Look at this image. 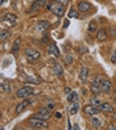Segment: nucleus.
Instances as JSON below:
<instances>
[{
  "label": "nucleus",
  "mask_w": 116,
  "mask_h": 130,
  "mask_svg": "<svg viewBox=\"0 0 116 130\" xmlns=\"http://www.w3.org/2000/svg\"><path fill=\"white\" fill-rule=\"evenodd\" d=\"M100 89H102V93L108 95L112 91V83L108 79H103L102 83H100Z\"/></svg>",
  "instance_id": "7"
},
{
  "label": "nucleus",
  "mask_w": 116,
  "mask_h": 130,
  "mask_svg": "<svg viewBox=\"0 0 116 130\" xmlns=\"http://www.w3.org/2000/svg\"><path fill=\"white\" fill-rule=\"evenodd\" d=\"M53 2L56 3V4H61V5H66V4H67V2H69V0H53Z\"/></svg>",
  "instance_id": "28"
},
{
  "label": "nucleus",
  "mask_w": 116,
  "mask_h": 130,
  "mask_svg": "<svg viewBox=\"0 0 116 130\" xmlns=\"http://www.w3.org/2000/svg\"><path fill=\"white\" fill-rule=\"evenodd\" d=\"M51 67H53V71L56 72L58 76H62V75H63V68H62V66H61L58 62H56V60H51Z\"/></svg>",
  "instance_id": "12"
},
{
  "label": "nucleus",
  "mask_w": 116,
  "mask_h": 130,
  "mask_svg": "<svg viewBox=\"0 0 116 130\" xmlns=\"http://www.w3.org/2000/svg\"><path fill=\"white\" fill-rule=\"evenodd\" d=\"M29 125L34 127V129H48L49 124H48V120H44L40 117H36L33 116L32 118H29Z\"/></svg>",
  "instance_id": "1"
},
{
  "label": "nucleus",
  "mask_w": 116,
  "mask_h": 130,
  "mask_svg": "<svg viewBox=\"0 0 116 130\" xmlns=\"http://www.w3.org/2000/svg\"><path fill=\"white\" fill-rule=\"evenodd\" d=\"M78 99H79L78 93L74 92V91H71V92L67 95V101L69 103H75V101H78Z\"/></svg>",
  "instance_id": "20"
},
{
  "label": "nucleus",
  "mask_w": 116,
  "mask_h": 130,
  "mask_svg": "<svg viewBox=\"0 0 116 130\" xmlns=\"http://www.w3.org/2000/svg\"><path fill=\"white\" fill-rule=\"evenodd\" d=\"M65 63L67 64V66H70L73 62H74V57H73V54H70V53H67V54L65 55Z\"/></svg>",
  "instance_id": "26"
},
{
  "label": "nucleus",
  "mask_w": 116,
  "mask_h": 130,
  "mask_svg": "<svg viewBox=\"0 0 116 130\" xmlns=\"http://www.w3.org/2000/svg\"><path fill=\"white\" fill-rule=\"evenodd\" d=\"M88 33H96L98 32V25H96V21H91L88 24Z\"/></svg>",
  "instance_id": "22"
},
{
  "label": "nucleus",
  "mask_w": 116,
  "mask_h": 130,
  "mask_svg": "<svg viewBox=\"0 0 116 130\" xmlns=\"http://www.w3.org/2000/svg\"><path fill=\"white\" fill-rule=\"evenodd\" d=\"M25 57H27V59L29 60V62H36V60H38L40 59V57H41V54H40V51H38L37 49H33V47H28L27 50H25Z\"/></svg>",
  "instance_id": "3"
},
{
  "label": "nucleus",
  "mask_w": 116,
  "mask_h": 130,
  "mask_svg": "<svg viewBox=\"0 0 116 130\" xmlns=\"http://www.w3.org/2000/svg\"><path fill=\"white\" fill-rule=\"evenodd\" d=\"M99 112H100V109L98 108V106L92 105V104H87V105L83 106V113L86 114V116H88V117H92V116H95V114H99Z\"/></svg>",
  "instance_id": "5"
},
{
  "label": "nucleus",
  "mask_w": 116,
  "mask_h": 130,
  "mask_svg": "<svg viewBox=\"0 0 116 130\" xmlns=\"http://www.w3.org/2000/svg\"><path fill=\"white\" fill-rule=\"evenodd\" d=\"M79 53H81V54H86V53H87V47H79Z\"/></svg>",
  "instance_id": "32"
},
{
  "label": "nucleus",
  "mask_w": 116,
  "mask_h": 130,
  "mask_svg": "<svg viewBox=\"0 0 116 130\" xmlns=\"http://www.w3.org/2000/svg\"><path fill=\"white\" fill-rule=\"evenodd\" d=\"M3 20L5 21V22H12V24H15L16 22V20H17V16L15 13H7V14H4V17H3Z\"/></svg>",
  "instance_id": "17"
},
{
  "label": "nucleus",
  "mask_w": 116,
  "mask_h": 130,
  "mask_svg": "<svg viewBox=\"0 0 116 130\" xmlns=\"http://www.w3.org/2000/svg\"><path fill=\"white\" fill-rule=\"evenodd\" d=\"M0 3H2V5H3V4L5 3V0H0Z\"/></svg>",
  "instance_id": "39"
},
{
  "label": "nucleus",
  "mask_w": 116,
  "mask_h": 130,
  "mask_svg": "<svg viewBox=\"0 0 116 130\" xmlns=\"http://www.w3.org/2000/svg\"><path fill=\"white\" fill-rule=\"evenodd\" d=\"M48 50H49L50 54H53L56 58L59 57V50H58V47L56 46V43H50L49 46H48Z\"/></svg>",
  "instance_id": "18"
},
{
  "label": "nucleus",
  "mask_w": 116,
  "mask_h": 130,
  "mask_svg": "<svg viewBox=\"0 0 116 130\" xmlns=\"http://www.w3.org/2000/svg\"><path fill=\"white\" fill-rule=\"evenodd\" d=\"M45 8H46V11H53V4L51 3H46Z\"/></svg>",
  "instance_id": "30"
},
{
  "label": "nucleus",
  "mask_w": 116,
  "mask_h": 130,
  "mask_svg": "<svg viewBox=\"0 0 116 130\" xmlns=\"http://www.w3.org/2000/svg\"><path fill=\"white\" fill-rule=\"evenodd\" d=\"M50 26L49 24V21H46V20H40L37 22V25H36V29L38 30V32H44V30H46Z\"/></svg>",
  "instance_id": "13"
},
{
  "label": "nucleus",
  "mask_w": 116,
  "mask_h": 130,
  "mask_svg": "<svg viewBox=\"0 0 116 130\" xmlns=\"http://www.w3.org/2000/svg\"><path fill=\"white\" fill-rule=\"evenodd\" d=\"M63 7L65 5H61V4H57L56 7H53V13L56 14V16H58V17H62L63 14H65V9H63Z\"/></svg>",
  "instance_id": "14"
},
{
  "label": "nucleus",
  "mask_w": 116,
  "mask_h": 130,
  "mask_svg": "<svg viewBox=\"0 0 116 130\" xmlns=\"http://www.w3.org/2000/svg\"><path fill=\"white\" fill-rule=\"evenodd\" d=\"M78 110H79V103L78 101H75V103H73V106L70 108V114H76L78 113Z\"/></svg>",
  "instance_id": "25"
},
{
  "label": "nucleus",
  "mask_w": 116,
  "mask_h": 130,
  "mask_svg": "<svg viewBox=\"0 0 116 130\" xmlns=\"http://www.w3.org/2000/svg\"><path fill=\"white\" fill-rule=\"evenodd\" d=\"M0 88H2V92H3V93H9V92H11V86H9V83L5 82V80L2 82V84H0Z\"/></svg>",
  "instance_id": "19"
},
{
  "label": "nucleus",
  "mask_w": 116,
  "mask_h": 130,
  "mask_svg": "<svg viewBox=\"0 0 116 130\" xmlns=\"http://www.w3.org/2000/svg\"><path fill=\"white\" fill-rule=\"evenodd\" d=\"M107 38H108V30H107L106 28L98 29V32H96V40H98L99 42H104Z\"/></svg>",
  "instance_id": "8"
},
{
  "label": "nucleus",
  "mask_w": 116,
  "mask_h": 130,
  "mask_svg": "<svg viewBox=\"0 0 116 130\" xmlns=\"http://www.w3.org/2000/svg\"><path fill=\"white\" fill-rule=\"evenodd\" d=\"M65 92H66V93L69 95V93H70V92H71V89H70V88H69V87H66V88H65Z\"/></svg>",
  "instance_id": "34"
},
{
  "label": "nucleus",
  "mask_w": 116,
  "mask_h": 130,
  "mask_svg": "<svg viewBox=\"0 0 116 130\" xmlns=\"http://www.w3.org/2000/svg\"><path fill=\"white\" fill-rule=\"evenodd\" d=\"M107 129H110V130H116V126H113V125H110Z\"/></svg>",
  "instance_id": "36"
},
{
  "label": "nucleus",
  "mask_w": 116,
  "mask_h": 130,
  "mask_svg": "<svg viewBox=\"0 0 116 130\" xmlns=\"http://www.w3.org/2000/svg\"><path fill=\"white\" fill-rule=\"evenodd\" d=\"M91 125L94 126L95 129H99V127H102V121H100L98 117L92 116V117H91Z\"/></svg>",
  "instance_id": "21"
},
{
  "label": "nucleus",
  "mask_w": 116,
  "mask_h": 130,
  "mask_svg": "<svg viewBox=\"0 0 116 130\" xmlns=\"http://www.w3.org/2000/svg\"><path fill=\"white\" fill-rule=\"evenodd\" d=\"M111 62L112 63H116V51L112 53V57H111Z\"/></svg>",
  "instance_id": "31"
},
{
  "label": "nucleus",
  "mask_w": 116,
  "mask_h": 130,
  "mask_svg": "<svg viewBox=\"0 0 116 130\" xmlns=\"http://www.w3.org/2000/svg\"><path fill=\"white\" fill-rule=\"evenodd\" d=\"M76 8H78L79 12H84V13H87L92 9V5L88 3V2H79L78 5H76Z\"/></svg>",
  "instance_id": "9"
},
{
  "label": "nucleus",
  "mask_w": 116,
  "mask_h": 130,
  "mask_svg": "<svg viewBox=\"0 0 116 130\" xmlns=\"http://www.w3.org/2000/svg\"><path fill=\"white\" fill-rule=\"evenodd\" d=\"M9 36H11L9 30H2V32H0V41L5 42L7 38H9Z\"/></svg>",
  "instance_id": "23"
},
{
  "label": "nucleus",
  "mask_w": 116,
  "mask_h": 130,
  "mask_svg": "<svg viewBox=\"0 0 116 130\" xmlns=\"http://www.w3.org/2000/svg\"><path fill=\"white\" fill-rule=\"evenodd\" d=\"M30 95H33V88L29 87V86H24V87L19 88L17 89V93H16V96L19 99H27Z\"/></svg>",
  "instance_id": "4"
},
{
  "label": "nucleus",
  "mask_w": 116,
  "mask_h": 130,
  "mask_svg": "<svg viewBox=\"0 0 116 130\" xmlns=\"http://www.w3.org/2000/svg\"><path fill=\"white\" fill-rule=\"evenodd\" d=\"M29 104H30V99H28V97H27V99H24V100H22L21 103H19V104L16 105V113H17V114H19V113H21V112L24 110Z\"/></svg>",
  "instance_id": "11"
},
{
  "label": "nucleus",
  "mask_w": 116,
  "mask_h": 130,
  "mask_svg": "<svg viewBox=\"0 0 116 130\" xmlns=\"http://www.w3.org/2000/svg\"><path fill=\"white\" fill-rule=\"evenodd\" d=\"M69 24H70V22H69V20H66V21H65V24H63V28H67Z\"/></svg>",
  "instance_id": "37"
},
{
  "label": "nucleus",
  "mask_w": 116,
  "mask_h": 130,
  "mask_svg": "<svg viewBox=\"0 0 116 130\" xmlns=\"http://www.w3.org/2000/svg\"><path fill=\"white\" fill-rule=\"evenodd\" d=\"M45 4H46V0H34L32 7H30V9L32 11H38V9H41Z\"/></svg>",
  "instance_id": "15"
},
{
  "label": "nucleus",
  "mask_w": 116,
  "mask_h": 130,
  "mask_svg": "<svg viewBox=\"0 0 116 130\" xmlns=\"http://www.w3.org/2000/svg\"><path fill=\"white\" fill-rule=\"evenodd\" d=\"M113 100L116 101V88H115V91H113Z\"/></svg>",
  "instance_id": "38"
},
{
  "label": "nucleus",
  "mask_w": 116,
  "mask_h": 130,
  "mask_svg": "<svg viewBox=\"0 0 116 130\" xmlns=\"http://www.w3.org/2000/svg\"><path fill=\"white\" fill-rule=\"evenodd\" d=\"M99 109H100V112H104V113H112L115 110L113 105L110 104V103H100Z\"/></svg>",
  "instance_id": "10"
},
{
  "label": "nucleus",
  "mask_w": 116,
  "mask_h": 130,
  "mask_svg": "<svg viewBox=\"0 0 116 130\" xmlns=\"http://www.w3.org/2000/svg\"><path fill=\"white\" fill-rule=\"evenodd\" d=\"M87 76H88V68L87 67H82L81 71H79V80L82 83H86L87 82Z\"/></svg>",
  "instance_id": "16"
},
{
  "label": "nucleus",
  "mask_w": 116,
  "mask_h": 130,
  "mask_svg": "<svg viewBox=\"0 0 116 130\" xmlns=\"http://www.w3.org/2000/svg\"><path fill=\"white\" fill-rule=\"evenodd\" d=\"M69 17L70 19H78L79 17V13H78V8H71L70 11H69Z\"/></svg>",
  "instance_id": "24"
},
{
  "label": "nucleus",
  "mask_w": 116,
  "mask_h": 130,
  "mask_svg": "<svg viewBox=\"0 0 116 130\" xmlns=\"http://www.w3.org/2000/svg\"><path fill=\"white\" fill-rule=\"evenodd\" d=\"M102 80H103V76L102 75H98L96 78L91 82V84H90V91L95 96H98L100 92H102V89H100V83H102Z\"/></svg>",
  "instance_id": "2"
},
{
  "label": "nucleus",
  "mask_w": 116,
  "mask_h": 130,
  "mask_svg": "<svg viewBox=\"0 0 116 130\" xmlns=\"http://www.w3.org/2000/svg\"><path fill=\"white\" fill-rule=\"evenodd\" d=\"M100 103H102V101H99L96 97H94V99H92V101H91V104H92V105H95V106H98V108H99Z\"/></svg>",
  "instance_id": "29"
},
{
  "label": "nucleus",
  "mask_w": 116,
  "mask_h": 130,
  "mask_svg": "<svg viewBox=\"0 0 116 130\" xmlns=\"http://www.w3.org/2000/svg\"><path fill=\"white\" fill-rule=\"evenodd\" d=\"M20 43H21V40H20V38H17V40L15 41V45H13V53H16V51L19 50V47H20Z\"/></svg>",
  "instance_id": "27"
},
{
  "label": "nucleus",
  "mask_w": 116,
  "mask_h": 130,
  "mask_svg": "<svg viewBox=\"0 0 116 130\" xmlns=\"http://www.w3.org/2000/svg\"><path fill=\"white\" fill-rule=\"evenodd\" d=\"M56 117L57 118H61V117H62V114H61L59 112H56Z\"/></svg>",
  "instance_id": "35"
},
{
  "label": "nucleus",
  "mask_w": 116,
  "mask_h": 130,
  "mask_svg": "<svg viewBox=\"0 0 116 130\" xmlns=\"http://www.w3.org/2000/svg\"><path fill=\"white\" fill-rule=\"evenodd\" d=\"M34 116L40 117V118H44V120H48L51 116V113H50V109L48 108V106H41V108L37 110V113L34 114Z\"/></svg>",
  "instance_id": "6"
},
{
  "label": "nucleus",
  "mask_w": 116,
  "mask_h": 130,
  "mask_svg": "<svg viewBox=\"0 0 116 130\" xmlns=\"http://www.w3.org/2000/svg\"><path fill=\"white\" fill-rule=\"evenodd\" d=\"M48 108H49L50 110H53L54 108H56V104H54V103H49V104H48Z\"/></svg>",
  "instance_id": "33"
}]
</instances>
